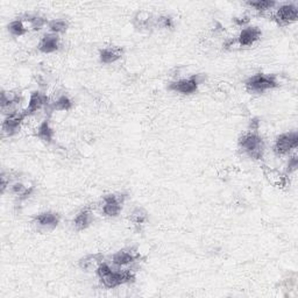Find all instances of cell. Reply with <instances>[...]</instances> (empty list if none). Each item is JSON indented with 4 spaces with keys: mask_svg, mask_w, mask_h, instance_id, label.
I'll return each mask as SVG.
<instances>
[{
    "mask_svg": "<svg viewBox=\"0 0 298 298\" xmlns=\"http://www.w3.org/2000/svg\"><path fill=\"white\" fill-rule=\"evenodd\" d=\"M94 220V215L90 209H84L80 211L74 219V226L77 231L86 230Z\"/></svg>",
    "mask_w": 298,
    "mask_h": 298,
    "instance_id": "obj_14",
    "label": "cell"
},
{
    "mask_svg": "<svg viewBox=\"0 0 298 298\" xmlns=\"http://www.w3.org/2000/svg\"><path fill=\"white\" fill-rule=\"evenodd\" d=\"M277 86H279V79L275 75L257 74L248 78L246 82V89L253 94H263Z\"/></svg>",
    "mask_w": 298,
    "mask_h": 298,
    "instance_id": "obj_3",
    "label": "cell"
},
{
    "mask_svg": "<svg viewBox=\"0 0 298 298\" xmlns=\"http://www.w3.org/2000/svg\"><path fill=\"white\" fill-rule=\"evenodd\" d=\"M153 21H154V19H153L152 14L147 12V11H140V12H138L135 14L134 20H133L134 25L139 28H148L152 26Z\"/></svg>",
    "mask_w": 298,
    "mask_h": 298,
    "instance_id": "obj_18",
    "label": "cell"
},
{
    "mask_svg": "<svg viewBox=\"0 0 298 298\" xmlns=\"http://www.w3.org/2000/svg\"><path fill=\"white\" fill-rule=\"evenodd\" d=\"M259 125H260V121L257 119H253L251 120V132H256L257 129H259Z\"/></svg>",
    "mask_w": 298,
    "mask_h": 298,
    "instance_id": "obj_31",
    "label": "cell"
},
{
    "mask_svg": "<svg viewBox=\"0 0 298 298\" xmlns=\"http://www.w3.org/2000/svg\"><path fill=\"white\" fill-rule=\"evenodd\" d=\"M49 111H69L72 108V102L66 95H61L53 103L48 104Z\"/></svg>",
    "mask_w": 298,
    "mask_h": 298,
    "instance_id": "obj_17",
    "label": "cell"
},
{
    "mask_svg": "<svg viewBox=\"0 0 298 298\" xmlns=\"http://www.w3.org/2000/svg\"><path fill=\"white\" fill-rule=\"evenodd\" d=\"M7 30L13 36H22L27 33V27H26L24 20H14L7 26Z\"/></svg>",
    "mask_w": 298,
    "mask_h": 298,
    "instance_id": "obj_21",
    "label": "cell"
},
{
    "mask_svg": "<svg viewBox=\"0 0 298 298\" xmlns=\"http://www.w3.org/2000/svg\"><path fill=\"white\" fill-rule=\"evenodd\" d=\"M265 173H266V176H267V178L273 184L279 185V187H283V185L285 184V181H286L285 176H283L282 173H280L279 172H276V170L266 169L265 170Z\"/></svg>",
    "mask_w": 298,
    "mask_h": 298,
    "instance_id": "obj_23",
    "label": "cell"
},
{
    "mask_svg": "<svg viewBox=\"0 0 298 298\" xmlns=\"http://www.w3.org/2000/svg\"><path fill=\"white\" fill-rule=\"evenodd\" d=\"M274 18L280 25H290L296 21L298 18L297 6L292 4L282 5V6L277 8Z\"/></svg>",
    "mask_w": 298,
    "mask_h": 298,
    "instance_id": "obj_8",
    "label": "cell"
},
{
    "mask_svg": "<svg viewBox=\"0 0 298 298\" xmlns=\"http://www.w3.org/2000/svg\"><path fill=\"white\" fill-rule=\"evenodd\" d=\"M199 84H201V79H199L198 75H196V76H191L189 78H184V79L170 83L169 90L182 94H191L197 91Z\"/></svg>",
    "mask_w": 298,
    "mask_h": 298,
    "instance_id": "obj_6",
    "label": "cell"
},
{
    "mask_svg": "<svg viewBox=\"0 0 298 298\" xmlns=\"http://www.w3.org/2000/svg\"><path fill=\"white\" fill-rule=\"evenodd\" d=\"M34 224L40 227L54 228L60 224V216L55 212H42L34 218Z\"/></svg>",
    "mask_w": 298,
    "mask_h": 298,
    "instance_id": "obj_13",
    "label": "cell"
},
{
    "mask_svg": "<svg viewBox=\"0 0 298 298\" xmlns=\"http://www.w3.org/2000/svg\"><path fill=\"white\" fill-rule=\"evenodd\" d=\"M48 27L49 30H50L51 33L54 34H59L61 33H64L68 30V22L65 21V20H51V21L48 22Z\"/></svg>",
    "mask_w": 298,
    "mask_h": 298,
    "instance_id": "obj_24",
    "label": "cell"
},
{
    "mask_svg": "<svg viewBox=\"0 0 298 298\" xmlns=\"http://www.w3.org/2000/svg\"><path fill=\"white\" fill-rule=\"evenodd\" d=\"M233 20L238 26H245L250 22V18H248V16H240V18H234Z\"/></svg>",
    "mask_w": 298,
    "mask_h": 298,
    "instance_id": "obj_30",
    "label": "cell"
},
{
    "mask_svg": "<svg viewBox=\"0 0 298 298\" xmlns=\"http://www.w3.org/2000/svg\"><path fill=\"white\" fill-rule=\"evenodd\" d=\"M298 167V158H297V155H294L289 160V163H288V172L289 173H292L295 172V170L297 169Z\"/></svg>",
    "mask_w": 298,
    "mask_h": 298,
    "instance_id": "obj_28",
    "label": "cell"
},
{
    "mask_svg": "<svg viewBox=\"0 0 298 298\" xmlns=\"http://www.w3.org/2000/svg\"><path fill=\"white\" fill-rule=\"evenodd\" d=\"M298 146L297 132H289L280 135L274 144V152L276 155L283 156L289 154L292 149H296Z\"/></svg>",
    "mask_w": 298,
    "mask_h": 298,
    "instance_id": "obj_4",
    "label": "cell"
},
{
    "mask_svg": "<svg viewBox=\"0 0 298 298\" xmlns=\"http://www.w3.org/2000/svg\"><path fill=\"white\" fill-rule=\"evenodd\" d=\"M155 24L156 26H158V27L161 28H172L173 26L172 16H162L160 18H157L155 20Z\"/></svg>",
    "mask_w": 298,
    "mask_h": 298,
    "instance_id": "obj_26",
    "label": "cell"
},
{
    "mask_svg": "<svg viewBox=\"0 0 298 298\" xmlns=\"http://www.w3.org/2000/svg\"><path fill=\"white\" fill-rule=\"evenodd\" d=\"M48 97L46 94H41V92L39 91H34L31 92V98H30V102H28L27 108L25 110V113L26 115H31L34 113H36L37 111H40L42 108H47L48 105Z\"/></svg>",
    "mask_w": 298,
    "mask_h": 298,
    "instance_id": "obj_10",
    "label": "cell"
},
{
    "mask_svg": "<svg viewBox=\"0 0 298 298\" xmlns=\"http://www.w3.org/2000/svg\"><path fill=\"white\" fill-rule=\"evenodd\" d=\"M98 277L103 282V284L106 288H117V286L131 283L135 280V275L131 269H125V270H114L111 268V266L106 262H102L98 266L97 269Z\"/></svg>",
    "mask_w": 298,
    "mask_h": 298,
    "instance_id": "obj_1",
    "label": "cell"
},
{
    "mask_svg": "<svg viewBox=\"0 0 298 298\" xmlns=\"http://www.w3.org/2000/svg\"><path fill=\"white\" fill-rule=\"evenodd\" d=\"M247 5L260 13H265L267 11H270L275 7L276 2L270 1V0H255V1H248Z\"/></svg>",
    "mask_w": 298,
    "mask_h": 298,
    "instance_id": "obj_20",
    "label": "cell"
},
{
    "mask_svg": "<svg viewBox=\"0 0 298 298\" xmlns=\"http://www.w3.org/2000/svg\"><path fill=\"white\" fill-rule=\"evenodd\" d=\"M26 20L30 22L31 27L35 31H40L42 27H45V26L48 24L47 20L39 16H28Z\"/></svg>",
    "mask_w": 298,
    "mask_h": 298,
    "instance_id": "obj_25",
    "label": "cell"
},
{
    "mask_svg": "<svg viewBox=\"0 0 298 298\" xmlns=\"http://www.w3.org/2000/svg\"><path fill=\"white\" fill-rule=\"evenodd\" d=\"M0 181H1V192L4 193L5 191H6L7 187H10V178H7L5 173H2L1 177H0Z\"/></svg>",
    "mask_w": 298,
    "mask_h": 298,
    "instance_id": "obj_29",
    "label": "cell"
},
{
    "mask_svg": "<svg viewBox=\"0 0 298 298\" xmlns=\"http://www.w3.org/2000/svg\"><path fill=\"white\" fill-rule=\"evenodd\" d=\"M138 257L139 254L132 250L119 251L112 256V263H113L115 267H125L129 263L137 261Z\"/></svg>",
    "mask_w": 298,
    "mask_h": 298,
    "instance_id": "obj_12",
    "label": "cell"
},
{
    "mask_svg": "<svg viewBox=\"0 0 298 298\" xmlns=\"http://www.w3.org/2000/svg\"><path fill=\"white\" fill-rule=\"evenodd\" d=\"M262 35V31L257 27H246L240 31L239 36L236 37V43L241 47H250L259 41Z\"/></svg>",
    "mask_w": 298,
    "mask_h": 298,
    "instance_id": "obj_9",
    "label": "cell"
},
{
    "mask_svg": "<svg viewBox=\"0 0 298 298\" xmlns=\"http://www.w3.org/2000/svg\"><path fill=\"white\" fill-rule=\"evenodd\" d=\"M103 260H104V257L100 255V254L89 255L80 260L79 266H80V268L84 269V270H90V269H92V268L97 269L98 266L103 262Z\"/></svg>",
    "mask_w": 298,
    "mask_h": 298,
    "instance_id": "obj_19",
    "label": "cell"
},
{
    "mask_svg": "<svg viewBox=\"0 0 298 298\" xmlns=\"http://www.w3.org/2000/svg\"><path fill=\"white\" fill-rule=\"evenodd\" d=\"M129 219H131V221L134 225H142L144 222L147 221V219H148V215H147V212L143 209H141V207H137V209H134L132 211L131 216H129Z\"/></svg>",
    "mask_w": 298,
    "mask_h": 298,
    "instance_id": "obj_22",
    "label": "cell"
},
{
    "mask_svg": "<svg viewBox=\"0 0 298 298\" xmlns=\"http://www.w3.org/2000/svg\"><path fill=\"white\" fill-rule=\"evenodd\" d=\"M123 50L118 47H108L104 48L99 53V60L102 63L105 64H111V63L117 62L118 60L121 59Z\"/></svg>",
    "mask_w": 298,
    "mask_h": 298,
    "instance_id": "obj_15",
    "label": "cell"
},
{
    "mask_svg": "<svg viewBox=\"0 0 298 298\" xmlns=\"http://www.w3.org/2000/svg\"><path fill=\"white\" fill-rule=\"evenodd\" d=\"M37 47H39V50L41 51V53H54V51H56L60 47V37L57 34L54 33L45 34Z\"/></svg>",
    "mask_w": 298,
    "mask_h": 298,
    "instance_id": "obj_11",
    "label": "cell"
},
{
    "mask_svg": "<svg viewBox=\"0 0 298 298\" xmlns=\"http://www.w3.org/2000/svg\"><path fill=\"white\" fill-rule=\"evenodd\" d=\"M27 115L25 112L20 111H13L11 113H7L1 125L2 133L6 134L7 137H12L16 133H18Z\"/></svg>",
    "mask_w": 298,
    "mask_h": 298,
    "instance_id": "obj_5",
    "label": "cell"
},
{
    "mask_svg": "<svg viewBox=\"0 0 298 298\" xmlns=\"http://www.w3.org/2000/svg\"><path fill=\"white\" fill-rule=\"evenodd\" d=\"M239 147L254 160H261L265 154V142L256 132H247L239 138Z\"/></svg>",
    "mask_w": 298,
    "mask_h": 298,
    "instance_id": "obj_2",
    "label": "cell"
},
{
    "mask_svg": "<svg viewBox=\"0 0 298 298\" xmlns=\"http://www.w3.org/2000/svg\"><path fill=\"white\" fill-rule=\"evenodd\" d=\"M26 189H27V188H26L22 183H20V182H16V183L12 184V187H11V190H12V192L18 197L21 195V193L24 192Z\"/></svg>",
    "mask_w": 298,
    "mask_h": 298,
    "instance_id": "obj_27",
    "label": "cell"
},
{
    "mask_svg": "<svg viewBox=\"0 0 298 298\" xmlns=\"http://www.w3.org/2000/svg\"><path fill=\"white\" fill-rule=\"evenodd\" d=\"M124 196L110 193L103 197V213L106 217H118L123 210Z\"/></svg>",
    "mask_w": 298,
    "mask_h": 298,
    "instance_id": "obj_7",
    "label": "cell"
},
{
    "mask_svg": "<svg viewBox=\"0 0 298 298\" xmlns=\"http://www.w3.org/2000/svg\"><path fill=\"white\" fill-rule=\"evenodd\" d=\"M36 135L40 140H42L43 142L50 143L54 139V129L51 128L49 120H45L40 124L39 127L36 129Z\"/></svg>",
    "mask_w": 298,
    "mask_h": 298,
    "instance_id": "obj_16",
    "label": "cell"
}]
</instances>
